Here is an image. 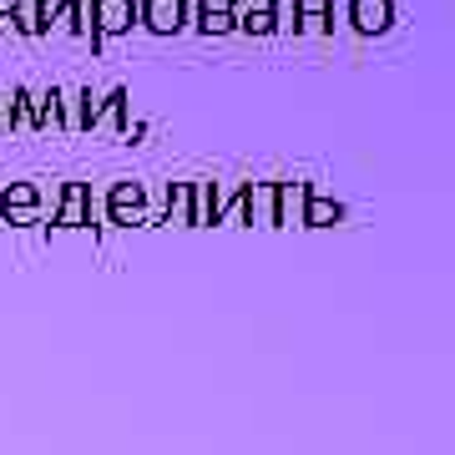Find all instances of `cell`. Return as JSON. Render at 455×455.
<instances>
[{"instance_id":"6da1fadb","label":"cell","mask_w":455,"mask_h":455,"mask_svg":"<svg viewBox=\"0 0 455 455\" xmlns=\"http://www.w3.org/2000/svg\"><path fill=\"white\" fill-rule=\"evenodd\" d=\"M86 16H92V46L101 51L137 26V0H86Z\"/></svg>"},{"instance_id":"7a4b0ae2","label":"cell","mask_w":455,"mask_h":455,"mask_svg":"<svg viewBox=\"0 0 455 455\" xmlns=\"http://www.w3.org/2000/svg\"><path fill=\"white\" fill-rule=\"evenodd\" d=\"M107 223L116 228H137V223H152V212H147V188L142 182H112V193H107Z\"/></svg>"},{"instance_id":"3957f363","label":"cell","mask_w":455,"mask_h":455,"mask_svg":"<svg viewBox=\"0 0 455 455\" xmlns=\"http://www.w3.org/2000/svg\"><path fill=\"white\" fill-rule=\"evenodd\" d=\"M51 228H61V233L92 228V188H86V182H66V188H61L56 212H51Z\"/></svg>"},{"instance_id":"277c9868","label":"cell","mask_w":455,"mask_h":455,"mask_svg":"<svg viewBox=\"0 0 455 455\" xmlns=\"http://www.w3.org/2000/svg\"><path fill=\"white\" fill-rule=\"evenodd\" d=\"M0 218L11 228H26L41 218V188L36 182H5L0 188Z\"/></svg>"},{"instance_id":"5b68a950","label":"cell","mask_w":455,"mask_h":455,"mask_svg":"<svg viewBox=\"0 0 455 455\" xmlns=\"http://www.w3.org/2000/svg\"><path fill=\"white\" fill-rule=\"evenodd\" d=\"M137 26L152 36H178L188 26V0H137Z\"/></svg>"},{"instance_id":"8992f818","label":"cell","mask_w":455,"mask_h":455,"mask_svg":"<svg viewBox=\"0 0 455 455\" xmlns=\"http://www.w3.org/2000/svg\"><path fill=\"white\" fill-rule=\"evenodd\" d=\"M344 16L359 36H385L395 26V0H349Z\"/></svg>"},{"instance_id":"52a82bcc","label":"cell","mask_w":455,"mask_h":455,"mask_svg":"<svg viewBox=\"0 0 455 455\" xmlns=\"http://www.w3.org/2000/svg\"><path fill=\"white\" fill-rule=\"evenodd\" d=\"M314 182H274V228H299Z\"/></svg>"},{"instance_id":"ba28073f","label":"cell","mask_w":455,"mask_h":455,"mask_svg":"<svg viewBox=\"0 0 455 455\" xmlns=\"http://www.w3.org/2000/svg\"><path fill=\"white\" fill-rule=\"evenodd\" d=\"M97 112H101V97L92 86L66 92V127L61 132H97Z\"/></svg>"},{"instance_id":"9c48e42d","label":"cell","mask_w":455,"mask_h":455,"mask_svg":"<svg viewBox=\"0 0 455 455\" xmlns=\"http://www.w3.org/2000/svg\"><path fill=\"white\" fill-rule=\"evenodd\" d=\"M51 31H66V36H76V41H92L86 0H51Z\"/></svg>"},{"instance_id":"30bf717a","label":"cell","mask_w":455,"mask_h":455,"mask_svg":"<svg viewBox=\"0 0 455 455\" xmlns=\"http://www.w3.org/2000/svg\"><path fill=\"white\" fill-rule=\"evenodd\" d=\"M31 86L0 92V132H31Z\"/></svg>"},{"instance_id":"8fae6325","label":"cell","mask_w":455,"mask_h":455,"mask_svg":"<svg viewBox=\"0 0 455 455\" xmlns=\"http://www.w3.org/2000/svg\"><path fill=\"white\" fill-rule=\"evenodd\" d=\"M11 26L16 36H51V0H16L11 5Z\"/></svg>"},{"instance_id":"7c38bea8","label":"cell","mask_w":455,"mask_h":455,"mask_svg":"<svg viewBox=\"0 0 455 455\" xmlns=\"http://www.w3.org/2000/svg\"><path fill=\"white\" fill-rule=\"evenodd\" d=\"M31 122L41 127H66V92L61 86H46V92H31Z\"/></svg>"},{"instance_id":"4fadbf2b","label":"cell","mask_w":455,"mask_h":455,"mask_svg":"<svg viewBox=\"0 0 455 455\" xmlns=\"http://www.w3.org/2000/svg\"><path fill=\"white\" fill-rule=\"evenodd\" d=\"M344 212H349V208H344L339 197H324V193H314V188H309L299 228H334V223H344Z\"/></svg>"},{"instance_id":"5bb4252c","label":"cell","mask_w":455,"mask_h":455,"mask_svg":"<svg viewBox=\"0 0 455 455\" xmlns=\"http://www.w3.org/2000/svg\"><path fill=\"white\" fill-rule=\"evenodd\" d=\"M188 218H193V182H167V208H163V223L188 228Z\"/></svg>"},{"instance_id":"9a60e30c","label":"cell","mask_w":455,"mask_h":455,"mask_svg":"<svg viewBox=\"0 0 455 455\" xmlns=\"http://www.w3.org/2000/svg\"><path fill=\"white\" fill-rule=\"evenodd\" d=\"M233 16H238V31H243V36H274V31H283L278 5H274V11H248V5H238Z\"/></svg>"},{"instance_id":"2e32d148","label":"cell","mask_w":455,"mask_h":455,"mask_svg":"<svg viewBox=\"0 0 455 455\" xmlns=\"http://www.w3.org/2000/svg\"><path fill=\"white\" fill-rule=\"evenodd\" d=\"M248 223L274 228V182H248Z\"/></svg>"},{"instance_id":"e0dca14e","label":"cell","mask_w":455,"mask_h":455,"mask_svg":"<svg viewBox=\"0 0 455 455\" xmlns=\"http://www.w3.org/2000/svg\"><path fill=\"white\" fill-rule=\"evenodd\" d=\"M212 208H218V188L197 178L193 182V218H188V228H212Z\"/></svg>"},{"instance_id":"ac0fdd59","label":"cell","mask_w":455,"mask_h":455,"mask_svg":"<svg viewBox=\"0 0 455 455\" xmlns=\"http://www.w3.org/2000/svg\"><path fill=\"white\" fill-rule=\"evenodd\" d=\"M197 31L203 36H233L238 31V16H233V11H197Z\"/></svg>"},{"instance_id":"d6986e66","label":"cell","mask_w":455,"mask_h":455,"mask_svg":"<svg viewBox=\"0 0 455 455\" xmlns=\"http://www.w3.org/2000/svg\"><path fill=\"white\" fill-rule=\"evenodd\" d=\"M293 31H304V36H329V31H334V11H299Z\"/></svg>"},{"instance_id":"ffe728a7","label":"cell","mask_w":455,"mask_h":455,"mask_svg":"<svg viewBox=\"0 0 455 455\" xmlns=\"http://www.w3.org/2000/svg\"><path fill=\"white\" fill-rule=\"evenodd\" d=\"M238 0H193V11H233Z\"/></svg>"},{"instance_id":"44dd1931","label":"cell","mask_w":455,"mask_h":455,"mask_svg":"<svg viewBox=\"0 0 455 455\" xmlns=\"http://www.w3.org/2000/svg\"><path fill=\"white\" fill-rule=\"evenodd\" d=\"M238 5H248V11H274L278 0H238ZM238 5H233V11H238Z\"/></svg>"},{"instance_id":"7402d4cb","label":"cell","mask_w":455,"mask_h":455,"mask_svg":"<svg viewBox=\"0 0 455 455\" xmlns=\"http://www.w3.org/2000/svg\"><path fill=\"white\" fill-rule=\"evenodd\" d=\"M11 5H16V0H0V16H11Z\"/></svg>"}]
</instances>
